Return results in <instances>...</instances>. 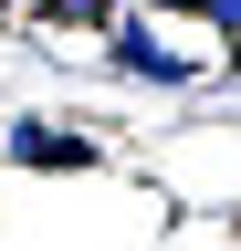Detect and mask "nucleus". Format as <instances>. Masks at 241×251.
I'll list each match as a JSON object with an SVG mask.
<instances>
[{
  "label": "nucleus",
  "instance_id": "obj_4",
  "mask_svg": "<svg viewBox=\"0 0 241 251\" xmlns=\"http://www.w3.org/2000/svg\"><path fill=\"white\" fill-rule=\"evenodd\" d=\"M32 11H53V0H32Z\"/></svg>",
  "mask_w": 241,
  "mask_h": 251
},
{
  "label": "nucleus",
  "instance_id": "obj_1",
  "mask_svg": "<svg viewBox=\"0 0 241 251\" xmlns=\"http://www.w3.org/2000/svg\"><path fill=\"white\" fill-rule=\"evenodd\" d=\"M115 63H126V74H147V84H189V63H178V52H158V42H147L136 21L115 31Z\"/></svg>",
  "mask_w": 241,
  "mask_h": 251
},
{
  "label": "nucleus",
  "instance_id": "obj_2",
  "mask_svg": "<svg viewBox=\"0 0 241 251\" xmlns=\"http://www.w3.org/2000/svg\"><path fill=\"white\" fill-rule=\"evenodd\" d=\"M11 157H21V168H84L95 147H84V136H53V126H21V136H11Z\"/></svg>",
  "mask_w": 241,
  "mask_h": 251
},
{
  "label": "nucleus",
  "instance_id": "obj_3",
  "mask_svg": "<svg viewBox=\"0 0 241 251\" xmlns=\"http://www.w3.org/2000/svg\"><path fill=\"white\" fill-rule=\"evenodd\" d=\"M199 21H220V31H241V0H199Z\"/></svg>",
  "mask_w": 241,
  "mask_h": 251
}]
</instances>
